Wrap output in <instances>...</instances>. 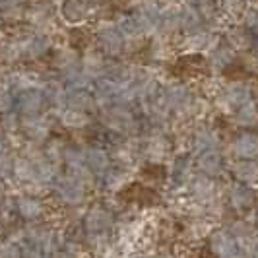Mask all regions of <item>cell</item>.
<instances>
[{
    "instance_id": "cell-1",
    "label": "cell",
    "mask_w": 258,
    "mask_h": 258,
    "mask_svg": "<svg viewBox=\"0 0 258 258\" xmlns=\"http://www.w3.org/2000/svg\"><path fill=\"white\" fill-rule=\"evenodd\" d=\"M101 122L105 128H109L120 138H134L140 130L138 118L126 105H113L101 109Z\"/></svg>"
},
{
    "instance_id": "cell-2",
    "label": "cell",
    "mask_w": 258,
    "mask_h": 258,
    "mask_svg": "<svg viewBox=\"0 0 258 258\" xmlns=\"http://www.w3.org/2000/svg\"><path fill=\"white\" fill-rule=\"evenodd\" d=\"M254 99V93H252V86L245 82V80H231V82H225L223 86H220L216 90V103L221 111L229 113L231 115L237 107H241L243 103Z\"/></svg>"
},
{
    "instance_id": "cell-3",
    "label": "cell",
    "mask_w": 258,
    "mask_h": 258,
    "mask_svg": "<svg viewBox=\"0 0 258 258\" xmlns=\"http://www.w3.org/2000/svg\"><path fill=\"white\" fill-rule=\"evenodd\" d=\"M51 188L60 204H64L68 208H78L86 202L90 186L86 182H82L80 179H76L74 175L64 173V175H56V179L51 184Z\"/></svg>"
},
{
    "instance_id": "cell-4",
    "label": "cell",
    "mask_w": 258,
    "mask_h": 258,
    "mask_svg": "<svg viewBox=\"0 0 258 258\" xmlns=\"http://www.w3.org/2000/svg\"><path fill=\"white\" fill-rule=\"evenodd\" d=\"M171 154V140L161 128L154 130L152 134H148L140 144V155L148 163L152 165H161L167 161Z\"/></svg>"
},
{
    "instance_id": "cell-5",
    "label": "cell",
    "mask_w": 258,
    "mask_h": 258,
    "mask_svg": "<svg viewBox=\"0 0 258 258\" xmlns=\"http://www.w3.org/2000/svg\"><path fill=\"white\" fill-rule=\"evenodd\" d=\"M115 227V214L105 204H93L84 214L86 235H109Z\"/></svg>"
},
{
    "instance_id": "cell-6",
    "label": "cell",
    "mask_w": 258,
    "mask_h": 258,
    "mask_svg": "<svg viewBox=\"0 0 258 258\" xmlns=\"http://www.w3.org/2000/svg\"><path fill=\"white\" fill-rule=\"evenodd\" d=\"M208 245L216 258H245L237 239L229 233L227 227L212 229L208 235Z\"/></svg>"
},
{
    "instance_id": "cell-7",
    "label": "cell",
    "mask_w": 258,
    "mask_h": 258,
    "mask_svg": "<svg viewBox=\"0 0 258 258\" xmlns=\"http://www.w3.org/2000/svg\"><path fill=\"white\" fill-rule=\"evenodd\" d=\"M186 190H188V196H190L192 202L202 204L204 208H206L210 202H214L216 198L221 196L220 190H218L216 179H212V177H208V175H202V173L192 175V179L188 182Z\"/></svg>"
},
{
    "instance_id": "cell-8",
    "label": "cell",
    "mask_w": 258,
    "mask_h": 258,
    "mask_svg": "<svg viewBox=\"0 0 258 258\" xmlns=\"http://www.w3.org/2000/svg\"><path fill=\"white\" fill-rule=\"evenodd\" d=\"M225 202L229 204L231 210L239 212V214L250 212L256 204V188L237 181L231 182L225 190Z\"/></svg>"
},
{
    "instance_id": "cell-9",
    "label": "cell",
    "mask_w": 258,
    "mask_h": 258,
    "mask_svg": "<svg viewBox=\"0 0 258 258\" xmlns=\"http://www.w3.org/2000/svg\"><path fill=\"white\" fill-rule=\"evenodd\" d=\"M188 148H190L192 155H198L202 152H208V150H221L220 132L216 128H212V126H208V124H198L190 132Z\"/></svg>"
},
{
    "instance_id": "cell-10",
    "label": "cell",
    "mask_w": 258,
    "mask_h": 258,
    "mask_svg": "<svg viewBox=\"0 0 258 258\" xmlns=\"http://www.w3.org/2000/svg\"><path fill=\"white\" fill-rule=\"evenodd\" d=\"M192 167H194V157L188 154L175 155L169 163V182L173 188L182 190L188 186V182L192 179Z\"/></svg>"
},
{
    "instance_id": "cell-11",
    "label": "cell",
    "mask_w": 258,
    "mask_h": 258,
    "mask_svg": "<svg viewBox=\"0 0 258 258\" xmlns=\"http://www.w3.org/2000/svg\"><path fill=\"white\" fill-rule=\"evenodd\" d=\"M20 130L26 134L27 142H35L43 146L51 136V120H49V116L45 115L24 116Z\"/></svg>"
},
{
    "instance_id": "cell-12",
    "label": "cell",
    "mask_w": 258,
    "mask_h": 258,
    "mask_svg": "<svg viewBox=\"0 0 258 258\" xmlns=\"http://www.w3.org/2000/svg\"><path fill=\"white\" fill-rule=\"evenodd\" d=\"M97 43L105 56H120L126 49V39L116 26H107L97 33Z\"/></svg>"
},
{
    "instance_id": "cell-13",
    "label": "cell",
    "mask_w": 258,
    "mask_h": 258,
    "mask_svg": "<svg viewBox=\"0 0 258 258\" xmlns=\"http://www.w3.org/2000/svg\"><path fill=\"white\" fill-rule=\"evenodd\" d=\"M194 167L198 169V173H202V175L218 179L221 173L225 171L221 150H208V152L194 155Z\"/></svg>"
},
{
    "instance_id": "cell-14",
    "label": "cell",
    "mask_w": 258,
    "mask_h": 258,
    "mask_svg": "<svg viewBox=\"0 0 258 258\" xmlns=\"http://www.w3.org/2000/svg\"><path fill=\"white\" fill-rule=\"evenodd\" d=\"M84 154H86V165L90 167L93 177L101 179L105 173L113 167V157L101 146H88V148H84Z\"/></svg>"
},
{
    "instance_id": "cell-15",
    "label": "cell",
    "mask_w": 258,
    "mask_h": 258,
    "mask_svg": "<svg viewBox=\"0 0 258 258\" xmlns=\"http://www.w3.org/2000/svg\"><path fill=\"white\" fill-rule=\"evenodd\" d=\"M132 177H134V175H132L130 167H126V165L111 167L103 177H101V179H103V188L111 194L120 192V190H124L130 182H132Z\"/></svg>"
},
{
    "instance_id": "cell-16",
    "label": "cell",
    "mask_w": 258,
    "mask_h": 258,
    "mask_svg": "<svg viewBox=\"0 0 258 258\" xmlns=\"http://www.w3.org/2000/svg\"><path fill=\"white\" fill-rule=\"evenodd\" d=\"M231 152L237 159H256L258 157V134L241 132L231 142Z\"/></svg>"
},
{
    "instance_id": "cell-17",
    "label": "cell",
    "mask_w": 258,
    "mask_h": 258,
    "mask_svg": "<svg viewBox=\"0 0 258 258\" xmlns=\"http://www.w3.org/2000/svg\"><path fill=\"white\" fill-rule=\"evenodd\" d=\"M45 103H47V99H45L43 90L20 91V97H18V111L24 116L41 115Z\"/></svg>"
},
{
    "instance_id": "cell-18",
    "label": "cell",
    "mask_w": 258,
    "mask_h": 258,
    "mask_svg": "<svg viewBox=\"0 0 258 258\" xmlns=\"http://www.w3.org/2000/svg\"><path fill=\"white\" fill-rule=\"evenodd\" d=\"M231 173L237 182L248 184L252 188L258 186V161L256 159H237L231 165Z\"/></svg>"
},
{
    "instance_id": "cell-19",
    "label": "cell",
    "mask_w": 258,
    "mask_h": 258,
    "mask_svg": "<svg viewBox=\"0 0 258 258\" xmlns=\"http://www.w3.org/2000/svg\"><path fill=\"white\" fill-rule=\"evenodd\" d=\"M233 62H235V49L231 45H218L210 51L208 64L214 74H223Z\"/></svg>"
},
{
    "instance_id": "cell-20",
    "label": "cell",
    "mask_w": 258,
    "mask_h": 258,
    "mask_svg": "<svg viewBox=\"0 0 258 258\" xmlns=\"http://www.w3.org/2000/svg\"><path fill=\"white\" fill-rule=\"evenodd\" d=\"M43 93H45L47 103L52 107V113H56V111H60V109L66 107V101H68V88L64 86V82H58V80H45Z\"/></svg>"
},
{
    "instance_id": "cell-21",
    "label": "cell",
    "mask_w": 258,
    "mask_h": 258,
    "mask_svg": "<svg viewBox=\"0 0 258 258\" xmlns=\"http://www.w3.org/2000/svg\"><path fill=\"white\" fill-rule=\"evenodd\" d=\"M16 210H18V214L24 218V220H39L43 214H45V204L39 200V196L35 194H22V196H18V200H16Z\"/></svg>"
},
{
    "instance_id": "cell-22",
    "label": "cell",
    "mask_w": 258,
    "mask_h": 258,
    "mask_svg": "<svg viewBox=\"0 0 258 258\" xmlns=\"http://www.w3.org/2000/svg\"><path fill=\"white\" fill-rule=\"evenodd\" d=\"M66 107L76 109V111H82V113H88V115H90L91 111H95V109H97V103H95V97H93L91 88H84V90H68V101H66Z\"/></svg>"
},
{
    "instance_id": "cell-23",
    "label": "cell",
    "mask_w": 258,
    "mask_h": 258,
    "mask_svg": "<svg viewBox=\"0 0 258 258\" xmlns=\"http://www.w3.org/2000/svg\"><path fill=\"white\" fill-rule=\"evenodd\" d=\"M80 64H82V70L91 78V82L97 78L107 76V72H109V62H107L103 52H88L80 60Z\"/></svg>"
},
{
    "instance_id": "cell-24",
    "label": "cell",
    "mask_w": 258,
    "mask_h": 258,
    "mask_svg": "<svg viewBox=\"0 0 258 258\" xmlns=\"http://www.w3.org/2000/svg\"><path fill=\"white\" fill-rule=\"evenodd\" d=\"M58 122L68 130H82L88 128L91 122V118L88 113H82V111H76V109H70V107H64L60 111L54 113Z\"/></svg>"
},
{
    "instance_id": "cell-25",
    "label": "cell",
    "mask_w": 258,
    "mask_h": 258,
    "mask_svg": "<svg viewBox=\"0 0 258 258\" xmlns=\"http://www.w3.org/2000/svg\"><path fill=\"white\" fill-rule=\"evenodd\" d=\"M233 122L241 128H254L258 124V105L254 99L246 101L241 107H237L231 113Z\"/></svg>"
},
{
    "instance_id": "cell-26",
    "label": "cell",
    "mask_w": 258,
    "mask_h": 258,
    "mask_svg": "<svg viewBox=\"0 0 258 258\" xmlns=\"http://www.w3.org/2000/svg\"><path fill=\"white\" fill-rule=\"evenodd\" d=\"M45 80L35 72H14L10 78V88H16L18 91L29 90H43Z\"/></svg>"
},
{
    "instance_id": "cell-27",
    "label": "cell",
    "mask_w": 258,
    "mask_h": 258,
    "mask_svg": "<svg viewBox=\"0 0 258 258\" xmlns=\"http://www.w3.org/2000/svg\"><path fill=\"white\" fill-rule=\"evenodd\" d=\"M12 175L16 181H20L22 184L35 181V163L26 157V155H18L12 159Z\"/></svg>"
},
{
    "instance_id": "cell-28",
    "label": "cell",
    "mask_w": 258,
    "mask_h": 258,
    "mask_svg": "<svg viewBox=\"0 0 258 258\" xmlns=\"http://www.w3.org/2000/svg\"><path fill=\"white\" fill-rule=\"evenodd\" d=\"M80 56H78L76 51H72V49H62V51L56 52V58H54V66H56V70L60 72V74H64V72H70V70H74V68H80Z\"/></svg>"
},
{
    "instance_id": "cell-29",
    "label": "cell",
    "mask_w": 258,
    "mask_h": 258,
    "mask_svg": "<svg viewBox=\"0 0 258 258\" xmlns=\"http://www.w3.org/2000/svg\"><path fill=\"white\" fill-rule=\"evenodd\" d=\"M214 49V41L212 37L204 33V31H192L188 37H186V51L188 52H204L212 51Z\"/></svg>"
},
{
    "instance_id": "cell-30",
    "label": "cell",
    "mask_w": 258,
    "mask_h": 258,
    "mask_svg": "<svg viewBox=\"0 0 258 258\" xmlns=\"http://www.w3.org/2000/svg\"><path fill=\"white\" fill-rule=\"evenodd\" d=\"M227 229H229V233H231L237 241H250V239L254 237V231H256V229H254V223L245 220V218L233 220L231 223L227 225Z\"/></svg>"
},
{
    "instance_id": "cell-31",
    "label": "cell",
    "mask_w": 258,
    "mask_h": 258,
    "mask_svg": "<svg viewBox=\"0 0 258 258\" xmlns=\"http://www.w3.org/2000/svg\"><path fill=\"white\" fill-rule=\"evenodd\" d=\"M47 51H49V41L43 37L29 39V41H26L20 47V54H26L29 58H39V56H43Z\"/></svg>"
},
{
    "instance_id": "cell-32",
    "label": "cell",
    "mask_w": 258,
    "mask_h": 258,
    "mask_svg": "<svg viewBox=\"0 0 258 258\" xmlns=\"http://www.w3.org/2000/svg\"><path fill=\"white\" fill-rule=\"evenodd\" d=\"M64 150H66V144L62 140H58V138H49L45 146H43V154L45 157L52 161L54 165H58V163H62V157H64Z\"/></svg>"
},
{
    "instance_id": "cell-33",
    "label": "cell",
    "mask_w": 258,
    "mask_h": 258,
    "mask_svg": "<svg viewBox=\"0 0 258 258\" xmlns=\"http://www.w3.org/2000/svg\"><path fill=\"white\" fill-rule=\"evenodd\" d=\"M62 163L66 165V171L76 169V167H80V165H86V154H84V148H82V146H66Z\"/></svg>"
},
{
    "instance_id": "cell-34",
    "label": "cell",
    "mask_w": 258,
    "mask_h": 258,
    "mask_svg": "<svg viewBox=\"0 0 258 258\" xmlns=\"http://www.w3.org/2000/svg\"><path fill=\"white\" fill-rule=\"evenodd\" d=\"M88 12V6L84 0H68L64 6V14L70 22H80Z\"/></svg>"
},
{
    "instance_id": "cell-35",
    "label": "cell",
    "mask_w": 258,
    "mask_h": 258,
    "mask_svg": "<svg viewBox=\"0 0 258 258\" xmlns=\"http://www.w3.org/2000/svg\"><path fill=\"white\" fill-rule=\"evenodd\" d=\"M20 126H22V120L16 113L8 111V113L2 115V132L4 134H14V132L20 130Z\"/></svg>"
},
{
    "instance_id": "cell-36",
    "label": "cell",
    "mask_w": 258,
    "mask_h": 258,
    "mask_svg": "<svg viewBox=\"0 0 258 258\" xmlns=\"http://www.w3.org/2000/svg\"><path fill=\"white\" fill-rule=\"evenodd\" d=\"M12 105H14V97H12V91H10V84L6 82H0V113H8L12 111Z\"/></svg>"
},
{
    "instance_id": "cell-37",
    "label": "cell",
    "mask_w": 258,
    "mask_h": 258,
    "mask_svg": "<svg viewBox=\"0 0 258 258\" xmlns=\"http://www.w3.org/2000/svg\"><path fill=\"white\" fill-rule=\"evenodd\" d=\"M0 258H22V250L16 241L0 243Z\"/></svg>"
},
{
    "instance_id": "cell-38",
    "label": "cell",
    "mask_w": 258,
    "mask_h": 258,
    "mask_svg": "<svg viewBox=\"0 0 258 258\" xmlns=\"http://www.w3.org/2000/svg\"><path fill=\"white\" fill-rule=\"evenodd\" d=\"M12 173V157L8 152H0V179L8 177Z\"/></svg>"
},
{
    "instance_id": "cell-39",
    "label": "cell",
    "mask_w": 258,
    "mask_h": 258,
    "mask_svg": "<svg viewBox=\"0 0 258 258\" xmlns=\"http://www.w3.org/2000/svg\"><path fill=\"white\" fill-rule=\"evenodd\" d=\"M248 256L258 258V235H254V237L250 239V245H248Z\"/></svg>"
},
{
    "instance_id": "cell-40",
    "label": "cell",
    "mask_w": 258,
    "mask_h": 258,
    "mask_svg": "<svg viewBox=\"0 0 258 258\" xmlns=\"http://www.w3.org/2000/svg\"><path fill=\"white\" fill-rule=\"evenodd\" d=\"M128 258H157V256L152 254V252H132Z\"/></svg>"
},
{
    "instance_id": "cell-41",
    "label": "cell",
    "mask_w": 258,
    "mask_h": 258,
    "mask_svg": "<svg viewBox=\"0 0 258 258\" xmlns=\"http://www.w3.org/2000/svg\"><path fill=\"white\" fill-rule=\"evenodd\" d=\"M254 58H256V62H258V45L254 47Z\"/></svg>"
}]
</instances>
